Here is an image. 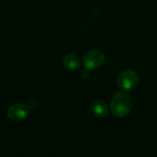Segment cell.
<instances>
[{
  "label": "cell",
  "instance_id": "8992f818",
  "mask_svg": "<svg viewBox=\"0 0 157 157\" xmlns=\"http://www.w3.org/2000/svg\"><path fill=\"white\" fill-rule=\"evenodd\" d=\"M91 110L94 113V115H95L96 117H104L108 116L109 111H110V107H108L107 104L105 101L96 100L92 104Z\"/></svg>",
  "mask_w": 157,
  "mask_h": 157
},
{
  "label": "cell",
  "instance_id": "5b68a950",
  "mask_svg": "<svg viewBox=\"0 0 157 157\" xmlns=\"http://www.w3.org/2000/svg\"><path fill=\"white\" fill-rule=\"evenodd\" d=\"M62 64L66 69L68 70H77L81 67V59L75 54L69 53L64 56L62 59Z\"/></svg>",
  "mask_w": 157,
  "mask_h": 157
},
{
  "label": "cell",
  "instance_id": "7a4b0ae2",
  "mask_svg": "<svg viewBox=\"0 0 157 157\" xmlns=\"http://www.w3.org/2000/svg\"><path fill=\"white\" fill-rule=\"evenodd\" d=\"M139 75L135 70L125 69L121 71L117 77V85L120 90L131 91L139 83Z\"/></svg>",
  "mask_w": 157,
  "mask_h": 157
},
{
  "label": "cell",
  "instance_id": "3957f363",
  "mask_svg": "<svg viewBox=\"0 0 157 157\" xmlns=\"http://www.w3.org/2000/svg\"><path fill=\"white\" fill-rule=\"evenodd\" d=\"M105 62V54L97 49L87 51L82 56V64L89 70H95L101 67Z\"/></svg>",
  "mask_w": 157,
  "mask_h": 157
},
{
  "label": "cell",
  "instance_id": "6da1fadb",
  "mask_svg": "<svg viewBox=\"0 0 157 157\" xmlns=\"http://www.w3.org/2000/svg\"><path fill=\"white\" fill-rule=\"evenodd\" d=\"M133 103L130 96L125 92L116 93L110 102V110L117 117H125L132 110Z\"/></svg>",
  "mask_w": 157,
  "mask_h": 157
},
{
  "label": "cell",
  "instance_id": "277c9868",
  "mask_svg": "<svg viewBox=\"0 0 157 157\" xmlns=\"http://www.w3.org/2000/svg\"><path fill=\"white\" fill-rule=\"evenodd\" d=\"M29 115V107L24 104H14L8 109V117L13 122L24 120Z\"/></svg>",
  "mask_w": 157,
  "mask_h": 157
}]
</instances>
